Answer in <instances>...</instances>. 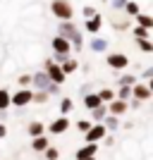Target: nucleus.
<instances>
[{
	"label": "nucleus",
	"mask_w": 153,
	"mask_h": 160,
	"mask_svg": "<svg viewBox=\"0 0 153 160\" xmlns=\"http://www.w3.org/2000/svg\"><path fill=\"white\" fill-rule=\"evenodd\" d=\"M60 36L65 41H69V46H72V48H77V50L81 48V36H79V31H77L69 22H65V24L60 27Z\"/></svg>",
	"instance_id": "f257e3e1"
},
{
	"label": "nucleus",
	"mask_w": 153,
	"mask_h": 160,
	"mask_svg": "<svg viewBox=\"0 0 153 160\" xmlns=\"http://www.w3.org/2000/svg\"><path fill=\"white\" fill-rule=\"evenodd\" d=\"M53 14L58 17V19H62V22H69L72 19V14H74V10H72V5L67 2V0H53Z\"/></svg>",
	"instance_id": "f03ea898"
},
{
	"label": "nucleus",
	"mask_w": 153,
	"mask_h": 160,
	"mask_svg": "<svg viewBox=\"0 0 153 160\" xmlns=\"http://www.w3.org/2000/svg\"><path fill=\"white\" fill-rule=\"evenodd\" d=\"M46 77L53 84H65V74H62L60 65H55L53 60H46Z\"/></svg>",
	"instance_id": "7ed1b4c3"
},
{
	"label": "nucleus",
	"mask_w": 153,
	"mask_h": 160,
	"mask_svg": "<svg viewBox=\"0 0 153 160\" xmlns=\"http://www.w3.org/2000/svg\"><path fill=\"white\" fill-rule=\"evenodd\" d=\"M31 96H33V91H29V88H19L14 96H10V105L24 108L27 103H31Z\"/></svg>",
	"instance_id": "20e7f679"
},
{
	"label": "nucleus",
	"mask_w": 153,
	"mask_h": 160,
	"mask_svg": "<svg viewBox=\"0 0 153 160\" xmlns=\"http://www.w3.org/2000/svg\"><path fill=\"white\" fill-rule=\"evenodd\" d=\"M72 50V46H69V41H65L62 36H55L53 38V53L58 55V58H65L67 53Z\"/></svg>",
	"instance_id": "39448f33"
},
{
	"label": "nucleus",
	"mask_w": 153,
	"mask_h": 160,
	"mask_svg": "<svg viewBox=\"0 0 153 160\" xmlns=\"http://www.w3.org/2000/svg\"><path fill=\"white\" fill-rule=\"evenodd\" d=\"M108 65L113 67V69H125L127 65H129V58L122 53H110L108 55Z\"/></svg>",
	"instance_id": "423d86ee"
},
{
	"label": "nucleus",
	"mask_w": 153,
	"mask_h": 160,
	"mask_svg": "<svg viewBox=\"0 0 153 160\" xmlns=\"http://www.w3.org/2000/svg\"><path fill=\"white\" fill-rule=\"evenodd\" d=\"M103 136H105V127H103V124H91V129L86 132L89 143H96V141H100Z\"/></svg>",
	"instance_id": "0eeeda50"
},
{
	"label": "nucleus",
	"mask_w": 153,
	"mask_h": 160,
	"mask_svg": "<svg viewBox=\"0 0 153 160\" xmlns=\"http://www.w3.org/2000/svg\"><path fill=\"white\" fill-rule=\"evenodd\" d=\"M132 93H134L136 100H148L151 98V86H148V84H134Z\"/></svg>",
	"instance_id": "6e6552de"
},
{
	"label": "nucleus",
	"mask_w": 153,
	"mask_h": 160,
	"mask_svg": "<svg viewBox=\"0 0 153 160\" xmlns=\"http://www.w3.org/2000/svg\"><path fill=\"white\" fill-rule=\"evenodd\" d=\"M98 153V143H86L84 148L77 151V160H84V158H96Z\"/></svg>",
	"instance_id": "1a4fd4ad"
},
{
	"label": "nucleus",
	"mask_w": 153,
	"mask_h": 160,
	"mask_svg": "<svg viewBox=\"0 0 153 160\" xmlns=\"http://www.w3.org/2000/svg\"><path fill=\"white\" fill-rule=\"evenodd\" d=\"M67 129H69V120H67L65 115L58 117V120L50 124V132H53V134H62V132H67Z\"/></svg>",
	"instance_id": "9d476101"
},
{
	"label": "nucleus",
	"mask_w": 153,
	"mask_h": 160,
	"mask_svg": "<svg viewBox=\"0 0 153 160\" xmlns=\"http://www.w3.org/2000/svg\"><path fill=\"white\" fill-rule=\"evenodd\" d=\"M100 24H103V17H100V14H96V17H91V19H86V24H84V29H86L89 33H98V31H100Z\"/></svg>",
	"instance_id": "9b49d317"
},
{
	"label": "nucleus",
	"mask_w": 153,
	"mask_h": 160,
	"mask_svg": "<svg viewBox=\"0 0 153 160\" xmlns=\"http://www.w3.org/2000/svg\"><path fill=\"white\" fill-rule=\"evenodd\" d=\"M127 108H129V103H125V100H110V115L113 117H117V115H122V112H127Z\"/></svg>",
	"instance_id": "f8f14e48"
},
{
	"label": "nucleus",
	"mask_w": 153,
	"mask_h": 160,
	"mask_svg": "<svg viewBox=\"0 0 153 160\" xmlns=\"http://www.w3.org/2000/svg\"><path fill=\"white\" fill-rule=\"evenodd\" d=\"M31 148L36 151V153H41V151H46V148H48V139H46V136H36V139L31 141Z\"/></svg>",
	"instance_id": "ddd939ff"
},
{
	"label": "nucleus",
	"mask_w": 153,
	"mask_h": 160,
	"mask_svg": "<svg viewBox=\"0 0 153 160\" xmlns=\"http://www.w3.org/2000/svg\"><path fill=\"white\" fill-rule=\"evenodd\" d=\"M84 105H86L89 110H96V108L103 105V103H100V98H98L96 93H91V96H86V98H84Z\"/></svg>",
	"instance_id": "4468645a"
},
{
	"label": "nucleus",
	"mask_w": 153,
	"mask_h": 160,
	"mask_svg": "<svg viewBox=\"0 0 153 160\" xmlns=\"http://www.w3.org/2000/svg\"><path fill=\"white\" fill-rule=\"evenodd\" d=\"M136 22H139L141 29H146V31H151V29H153V19L148 17V14H136Z\"/></svg>",
	"instance_id": "2eb2a0df"
},
{
	"label": "nucleus",
	"mask_w": 153,
	"mask_h": 160,
	"mask_svg": "<svg viewBox=\"0 0 153 160\" xmlns=\"http://www.w3.org/2000/svg\"><path fill=\"white\" fill-rule=\"evenodd\" d=\"M77 67H79V62H77V60H67L65 65H60V69H62V74H65V77H67V74L77 72Z\"/></svg>",
	"instance_id": "dca6fc26"
},
{
	"label": "nucleus",
	"mask_w": 153,
	"mask_h": 160,
	"mask_svg": "<svg viewBox=\"0 0 153 160\" xmlns=\"http://www.w3.org/2000/svg\"><path fill=\"white\" fill-rule=\"evenodd\" d=\"M29 134H31L33 139H36V136H43V124H41V122H31V124H29Z\"/></svg>",
	"instance_id": "f3484780"
},
{
	"label": "nucleus",
	"mask_w": 153,
	"mask_h": 160,
	"mask_svg": "<svg viewBox=\"0 0 153 160\" xmlns=\"http://www.w3.org/2000/svg\"><path fill=\"white\" fill-rule=\"evenodd\" d=\"M100 98V103H110V100H115V93L113 91H110V88H103V91H100V93H96Z\"/></svg>",
	"instance_id": "a211bd4d"
},
{
	"label": "nucleus",
	"mask_w": 153,
	"mask_h": 160,
	"mask_svg": "<svg viewBox=\"0 0 153 160\" xmlns=\"http://www.w3.org/2000/svg\"><path fill=\"white\" fill-rule=\"evenodd\" d=\"M10 108V93L5 88H0V110H7Z\"/></svg>",
	"instance_id": "6ab92c4d"
},
{
	"label": "nucleus",
	"mask_w": 153,
	"mask_h": 160,
	"mask_svg": "<svg viewBox=\"0 0 153 160\" xmlns=\"http://www.w3.org/2000/svg\"><path fill=\"white\" fill-rule=\"evenodd\" d=\"M31 81H33L38 88H46V86H48V77H46V74H36V77H31Z\"/></svg>",
	"instance_id": "aec40b11"
},
{
	"label": "nucleus",
	"mask_w": 153,
	"mask_h": 160,
	"mask_svg": "<svg viewBox=\"0 0 153 160\" xmlns=\"http://www.w3.org/2000/svg\"><path fill=\"white\" fill-rule=\"evenodd\" d=\"M46 100H48V91H38V93L31 96V103H38V105H41V103H46Z\"/></svg>",
	"instance_id": "412c9836"
},
{
	"label": "nucleus",
	"mask_w": 153,
	"mask_h": 160,
	"mask_svg": "<svg viewBox=\"0 0 153 160\" xmlns=\"http://www.w3.org/2000/svg\"><path fill=\"white\" fill-rule=\"evenodd\" d=\"M91 112H93V120H96V122H103V117H105V108L98 105L96 110H91Z\"/></svg>",
	"instance_id": "4be33fe9"
},
{
	"label": "nucleus",
	"mask_w": 153,
	"mask_h": 160,
	"mask_svg": "<svg viewBox=\"0 0 153 160\" xmlns=\"http://www.w3.org/2000/svg\"><path fill=\"white\" fill-rule=\"evenodd\" d=\"M139 48L144 50V53H153V43H151L148 38H141V41H139Z\"/></svg>",
	"instance_id": "5701e85b"
},
{
	"label": "nucleus",
	"mask_w": 153,
	"mask_h": 160,
	"mask_svg": "<svg viewBox=\"0 0 153 160\" xmlns=\"http://www.w3.org/2000/svg\"><path fill=\"white\" fill-rule=\"evenodd\" d=\"M125 10H127V14H129V17H136V14H139V5H136V2H127L125 5Z\"/></svg>",
	"instance_id": "b1692460"
},
{
	"label": "nucleus",
	"mask_w": 153,
	"mask_h": 160,
	"mask_svg": "<svg viewBox=\"0 0 153 160\" xmlns=\"http://www.w3.org/2000/svg\"><path fill=\"white\" fill-rule=\"evenodd\" d=\"M134 84H136V79H134L132 74H127V77H122V79H120V86H129V88H132Z\"/></svg>",
	"instance_id": "393cba45"
},
{
	"label": "nucleus",
	"mask_w": 153,
	"mask_h": 160,
	"mask_svg": "<svg viewBox=\"0 0 153 160\" xmlns=\"http://www.w3.org/2000/svg\"><path fill=\"white\" fill-rule=\"evenodd\" d=\"M91 48H93V50H105V48H108V43H105L103 38H93Z\"/></svg>",
	"instance_id": "a878e982"
},
{
	"label": "nucleus",
	"mask_w": 153,
	"mask_h": 160,
	"mask_svg": "<svg viewBox=\"0 0 153 160\" xmlns=\"http://www.w3.org/2000/svg\"><path fill=\"white\" fill-rule=\"evenodd\" d=\"M46 158H48V160H58V158H60V151L48 146V148H46Z\"/></svg>",
	"instance_id": "bb28decb"
},
{
	"label": "nucleus",
	"mask_w": 153,
	"mask_h": 160,
	"mask_svg": "<svg viewBox=\"0 0 153 160\" xmlns=\"http://www.w3.org/2000/svg\"><path fill=\"white\" fill-rule=\"evenodd\" d=\"M60 110H62V112H69V110H72V100H69V98H62L60 100Z\"/></svg>",
	"instance_id": "cd10ccee"
},
{
	"label": "nucleus",
	"mask_w": 153,
	"mask_h": 160,
	"mask_svg": "<svg viewBox=\"0 0 153 160\" xmlns=\"http://www.w3.org/2000/svg\"><path fill=\"white\" fill-rule=\"evenodd\" d=\"M134 36H136V41L148 38V31H146V29H141V27H136V29H134Z\"/></svg>",
	"instance_id": "c85d7f7f"
},
{
	"label": "nucleus",
	"mask_w": 153,
	"mask_h": 160,
	"mask_svg": "<svg viewBox=\"0 0 153 160\" xmlns=\"http://www.w3.org/2000/svg\"><path fill=\"white\" fill-rule=\"evenodd\" d=\"M129 96H132V88H129V86H122L120 88V100H127Z\"/></svg>",
	"instance_id": "c756f323"
},
{
	"label": "nucleus",
	"mask_w": 153,
	"mask_h": 160,
	"mask_svg": "<svg viewBox=\"0 0 153 160\" xmlns=\"http://www.w3.org/2000/svg\"><path fill=\"white\" fill-rule=\"evenodd\" d=\"M91 124H93V122H89V120H81V122H77V127H79L81 132H89V129H91Z\"/></svg>",
	"instance_id": "7c9ffc66"
},
{
	"label": "nucleus",
	"mask_w": 153,
	"mask_h": 160,
	"mask_svg": "<svg viewBox=\"0 0 153 160\" xmlns=\"http://www.w3.org/2000/svg\"><path fill=\"white\" fill-rule=\"evenodd\" d=\"M108 124H103V127H105V129H117V117H108Z\"/></svg>",
	"instance_id": "2f4dec72"
},
{
	"label": "nucleus",
	"mask_w": 153,
	"mask_h": 160,
	"mask_svg": "<svg viewBox=\"0 0 153 160\" xmlns=\"http://www.w3.org/2000/svg\"><path fill=\"white\" fill-rule=\"evenodd\" d=\"M84 14H86L89 19H91V17H96V14H98V12H96L93 7H84Z\"/></svg>",
	"instance_id": "473e14b6"
},
{
	"label": "nucleus",
	"mask_w": 153,
	"mask_h": 160,
	"mask_svg": "<svg viewBox=\"0 0 153 160\" xmlns=\"http://www.w3.org/2000/svg\"><path fill=\"white\" fill-rule=\"evenodd\" d=\"M29 81H31V77L24 74V77H19V86H29Z\"/></svg>",
	"instance_id": "72a5a7b5"
},
{
	"label": "nucleus",
	"mask_w": 153,
	"mask_h": 160,
	"mask_svg": "<svg viewBox=\"0 0 153 160\" xmlns=\"http://www.w3.org/2000/svg\"><path fill=\"white\" fill-rule=\"evenodd\" d=\"M5 134H7V127H5V124H0V139H3Z\"/></svg>",
	"instance_id": "f704fd0d"
},
{
	"label": "nucleus",
	"mask_w": 153,
	"mask_h": 160,
	"mask_svg": "<svg viewBox=\"0 0 153 160\" xmlns=\"http://www.w3.org/2000/svg\"><path fill=\"white\" fill-rule=\"evenodd\" d=\"M125 5V0H115V7H122Z\"/></svg>",
	"instance_id": "c9c22d12"
},
{
	"label": "nucleus",
	"mask_w": 153,
	"mask_h": 160,
	"mask_svg": "<svg viewBox=\"0 0 153 160\" xmlns=\"http://www.w3.org/2000/svg\"><path fill=\"white\" fill-rule=\"evenodd\" d=\"M84 160H96V158H84Z\"/></svg>",
	"instance_id": "e433bc0d"
}]
</instances>
